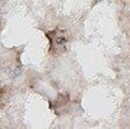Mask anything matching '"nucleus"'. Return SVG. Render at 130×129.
I'll list each match as a JSON object with an SVG mask.
<instances>
[{
    "label": "nucleus",
    "mask_w": 130,
    "mask_h": 129,
    "mask_svg": "<svg viewBox=\"0 0 130 129\" xmlns=\"http://www.w3.org/2000/svg\"><path fill=\"white\" fill-rule=\"evenodd\" d=\"M50 39H51V45L54 49H57V50H61L63 49V46L67 43V38L64 33H57V32H52L50 34Z\"/></svg>",
    "instance_id": "nucleus-1"
}]
</instances>
